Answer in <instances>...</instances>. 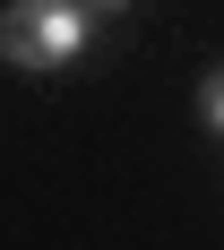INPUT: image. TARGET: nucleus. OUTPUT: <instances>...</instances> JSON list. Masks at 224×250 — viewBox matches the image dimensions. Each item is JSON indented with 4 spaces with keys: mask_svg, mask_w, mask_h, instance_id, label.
Wrapping results in <instances>:
<instances>
[{
    "mask_svg": "<svg viewBox=\"0 0 224 250\" xmlns=\"http://www.w3.org/2000/svg\"><path fill=\"white\" fill-rule=\"evenodd\" d=\"M86 52V9L78 0H9L0 9V61L9 69H61Z\"/></svg>",
    "mask_w": 224,
    "mask_h": 250,
    "instance_id": "nucleus-1",
    "label": "nucleus"
},
{
    "mask_svg": "<svg viewBox=\"0 0 224 250\" xmlns=\"http://www.w3.org/2000/svg\"><path fill=\"white\" fill-rule=\"evenodd\" d=\"M199 104H207V121H216V129H224V69H216V78H207V95H199Z\"/></svg>",
    "mask_w": 224,
    "mask_h": 250,
    "instance_id": "nucleus-2",
    "label": "nucleus"
},
{
    "mask_svg": "<svg viewBox=\"0 0 224 250\" xmlns=\"http://www.w3.org/2000/svg\"><path fill=\"white\" fill-rule=\"evenodd\" d=\"M95 9H129V0H95Z\"/></svg>",
    "mask_w": 224,
    "mask_h": 250,
    "instance_id": "nucleus-3",
    "label": "nucleus"
}]
</instances>
